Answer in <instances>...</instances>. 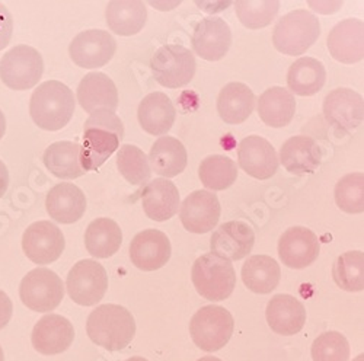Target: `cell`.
<instances>
[{"label":"cell","instance_id":"cell-14","mask_svg":"<svg viewBox=\"0 0 364 361\" xmlns=\"http://www.w3.org/2000/svg\"><path fill=\"white\" fill-rule=\"evenodd\" d=\"M179 219L186 230L197 235L213 230L220 219V203L215 193L200 190L191 193L179 208Z\"/></svg>","mask_w":364,"mask_h":361},{"label":"cell","instance_id":"cell-4","mask_svg":"<svg viewBox=\"0 0 364 361\" xmlns=\"http://www.w3.org/2000/svg\"><path fill=\"white\" fill-rule=\"evenodd\" d=\"M321 36V23L315 14L296 9L282 16L272 33L274 47L286 55H301Z\"/></svg>","mask_w":364,"mask_h":361},{"label":"cell","instance_id":"cell-45","mask_svg":"<svg viewBox=\"0 0 364 361\" xmlns=\"http://www.w3.org/2000/svg\"><path fill=\"white\" fill-rule=\"evenodd\" d=\"M5 131H6V118H5V114L0 111V140H2V137L5 136Z\"/></svg>","mask_w":364,"mask_h":361},{"label":"cell","instance_id":"cell-34","mask_svg":"<svg viewBox=\"0 0 364 361\" xmlns=\"http://www.w3.org/2000/svg\"><path fill=\"white\" fill-rule=\"evenodd\" d=\"M326 70L319 60L314 57H301L290 66L287 85L290 92L300 97H312L323 87Z\"/></svg>","mask_w":364,"mask_h":361},{"label":"cell","instance_id":"cell-20","mask_svg":"<svg viewBox=\"0 0 364 361\" xmlns=\"http://www.w3.org/2000/svg\"><path fill=\"white\" fill-rule=\"evenodd\" d=\"M328 50L340 63L354 65L364 57V23L360 19H344L331 29Z\"/></svg>","mask_w":364,"mask_h":361},{"label":"cell","instance_id":"cell-41","mask_svg":"<svg viewBox=\"0 0 364 361\" xmlns=\"http://www.w3.org/2000/svg\"><path fill=\"white\" fill-rule=\"evenodd\" d=\"M311 354L314 361H348L351 350L343 334L329 330L314 341Z\"/></svg>","mask_w":364,"mask_h":361},{"label":"cell","instance_id":"cell-17","mask_svg":"<svg viewBox=\"0 0 364 361\" xmlns=\"http://www.w3.org/2000/svg\"><path fill=\"white\" fill-rule=\"evenodd\" d=\"M232 45V31L229 25L219 16L201 19L193 34L194 51L207 62H219Z\"/></svg>","mask_w":364,"mask_h":361},{"label":"cell","instance_id":"cell-15","mask_svg":"<svg viewBox=\"0 0 364 361\" xmlns=\"http://www.w3.org/2000/svg\"><path fill=\"white\" fill-rule=\"evenodd\" d=\"M319 251L318 236L303 226L287 229L279 240V257L291 269H303L312 265L319 257Z\"/></svg>","mask_w":364,"mask_h":361},{"label":"cell","instance_id":"cell-23","mask_svg":"<svg viewBox=\"0 0 364 361\" xmlns=\"http://www.w3.org/2000/svg\"><path fill=\"white\" fill-rule=\"evenodd\" d=\"M77 99L83 111L115 112L118 107V90L115 83L104 73H87L77 86Z\"/></svg>","mask_w":364,"mask_h":361},{"label":"cell","instance_id":"cell-48","mask_svg":"<svg viewBox=\"0 0 364 361\" xmlns=\"http://www.w3.org/2000/svg\"><path fill=\"white\" fill-rule=\"evenodd\" d=\"M0 361H5V355H4V350L0 347Z\"/></svg>","mask_w":364,"mask_h":361},{"label":"cell","instance_id":"cell-26","mask_svg":"<svg viewBox=\"0 0 364 361\" xmlns=\"http://www.w3.org/2000/svg\"><path fill=\"white\" fill-rule=\"evenodd\" d=\"M287 172L294 175L314 173L322 162L319 144L308 136H293L280 149V161Z\"/></svg>","mask_w":364,"mask_h":361},{"label":"cell","instance_id":"cell-3","mask_svg":"<svg viewBox=\"0 0 364 361\" xmlns=\"http://www.w3.org/2000/svg\"><path fill=\"white\" fill-rule=\"evenodd\" d=\"M75 107L76 102L70 87L58 80H48L34 90L29 112L40 129L58 131L69 124Z\"/></svg>","mask_w":364,"mask_h":361},{"label":"cell","instance_id":"cell-19","mask_svg":"<svg viewBox=\"0 0 364 361\" xmlns=\"http://www.w3.org/2000/svg\"><path fill=\"white\" fill-rule=\"evenodd\" d=\"M255 244V233L245 222L223 223L211 236V254L228 261H240L248 257Z\"/></svg>","mask_w":364,"mask_h":361},{"label":"cell","instance_id":"cell-35","mask_svg":"<svg viewBox=\"0 0 364 361\" xmlns=\"http://www.w3.org/2000/svg\"><path fill=\"white\" fill-rule=\"evenodd\" d=\"M43 162L54 176L62 179H76L85 173L80 165V146L73 141L63 140L48 146Z\"/></svg>","mask_w":364,"mask_h":361},{"label":"cell","instance_id":"cell-8","mask_svg":"<svg viewBox=\"0 0 364 361\" xmlns=\"http://www.w3.org/2000/svg\"><path fill=\"white\" fill-rule=\"evenodd\" d=\"M21 302L34 312L54 311L65 297V286L51 269L37 268L29 271L19 286Z\"/></svg>","mask_w":364,"mask_h":361},{"label":"cell","instance_id":"cell-30","mask_svg":"<svg viewBox=\"0 0 364 361\" xmlns=\"http://www.w3.org/2000/svg\"><path fill=\"white\" fill-rule=\"evenodd\" d=\"M150 165L158 175L172 178L184 172L188 163L187 149L178 139L171 136L159 137L150 149Z\"/></svg>","mask_w":364,"mask_h":361},{"label":"cell","instance_id":"cell-44","mask_svg":"<svg viewBox=\"0 0 364 361\" xmlns=\"http://www.w3.org/2000/svg\"><path fill=\"white\" fill-rule=\"evenodd\" d=\"M9 187V171L6 165L0 161V198H2Z\"/></svg>","mask_w":364,"mask_h":361},{"label":"cell","instance_id":"cell-32","mask_svg":"<svg viewBox=\"0 0 364 361\" xmlns=\"http://www.w3.org/2000/svg\"><path fill=\"white\" fill-rule=\"evenodd\" d=\"M282 279L279 262L267 255H254L242 266V280L247 289L257 294L272 293Z\"/></svg>","mask_w":364,"mask_h":361},{"label":"cell","instance_id":"cell-39","mask_svg":"<svg viewBox=\"0 0 364 361\" xmlns=\"http://www.w3.org/2000/svg\"><path fill=\"white\" fill-rule=\"evenodd\" d=\"M336 203L340 210L348 215H360L364 212V173L354 172L343 176L337 185Z\"/></svg>","mask_w":364,"mask_h":361},{"label":"cell","instance_id":"cell-21","mask_svg":"<svg viewBox=\"0 0 364 361\" xmlns=\"http://www.w3.org/2000/svg\"><path fill=\"white\" fill-rule=\"evenodd\" d=\"M75 340V328L69 319L60 315L43 316L33 329V347L43 355H55L68 351Z\"/></svg>","mask_w":364,"mask_h":361},{"label":"cell","instance_id":"cell-49","mask_svg":"<svg viewBox=\"0 0 364 361\" xmlns=\"http://www.w3.org/2000/svg\"><path fill=\"white\" fill-rule=\"evenodd\" d=\"M354 361H364V354H361V355H358Z\"/></svg>","mask_w":364,"mask_h":361},{"label":"cell","instance_id":"cell-40","mask_svg":"<svg viewBox=\"0 0 364 361\" xmlns=\"http://www.w3.org/2000/svg\"><path fill=\"white\" fill-rule=\"evenodd\" d=\"M239 21L250 29H261L268 26L279 14L280 2L277 0H239L235 4Z\"/></svg>","mask_w":364,"mask_h":361},{"label":"cell","instance_id":"cell-33","mask_svg":"<svg viewBox=\"0 0 364 361\" xmlns=\"http://www.w3.org/2000/svg\"><path fill=\"white\" fill-rule=\"evenodd\" d=\"M121 244L123 232L112 219H95L89 223L85 232V247L94 258H111L118 252Z\"/></svg>","mask_w":364,"mask_h":361},{"label":"cell","instance_id":"cell-31","mask_svg":"<svg viewBox=\"0 0 364 361\" xmlns=\"http://www.w3.org/2000/svg\"><path fill=\"white\" fill-rule=\"evenodd\" d=\"M147 11L137 0H114L107 6V23L112 33L121 37L139 34L146 25Z\"/></svg>","mask_w":364,"mask_h":361},{"label":"cell","instance_id":"cell-7","mask_svg":"<svg viewBox=\"0 0 364 361\" xmlns=\"http://www.w3.org/2000/svg\"><path fill=\"white\" fill-rule=\"evenodd\" d=\"M155 80L169 89L188 85L196 75L194 54L179 44H166L158 48L150 60Z\"/></svg>","mask_w":364,"mask_h":361},{"label":"cell","instance_id":"cell-36","mask_svg":"<svg viewBox=\"0 0 364 361\" xmlns=\"http://www.w3.org/2000/svg\"><path fill=\"white\" fill-rule=\"evenodd\" d=\"M198 176L205 188L211 191H225L235 184L237 165L225 155H211L200 163Z\"/></svg>","mask_w":364,"mask_h":361},{"label":"cell","instance_id":"cell-5","mask_svg":"<svg viewBox=\"0 0 364 361\" xmlns=\"http://www.w3.org/2000/svg\"><path fill=\"white\" fill-rule=\"evenodd\" d=\"M191 280L201 297L210 302H222L235 290L236 273L230 261L208 252L196 259Z\"/></svg>","mask_w":364,"mask_h":361},{"label":"cell","instance_id":"cell-10","mask_svg":"<svg viewBox=\"0 0 364 361\" xmlns=\"http://www.w3.org/2000/svg\"><path fill=\"white\" fill-rule=\"evenodd\" d=\"M68 293L80 306L98 305L108 290L105 268L94 259H82L73 265L68 276Z\"/></svg>","mask_w":364,"mask_h":361},{"label":"cell","instance_id":"cell-11","mask_svg":"<svg viewBox=\"0 0 364 361\" xmlns=\"http://www.w3.org/2000/svg\"><path fill=\"white\" fill-rule=\"evenodd\" d=\"M66 247L63 232L54 223L41 220L28 226L22 236L26 258L37 265H48L62 257Z\"/></svg>","mask_w":364,"mask_h":361},{"label":"cell","instance_id":"cell-29","mask_svg":"<svg viewBox=\"0 0 364 361\" xmlns=\"http://www.w3.org/2000/svg\"><path fill=\"white\" fill-rule=\"evenodd\" d=\"M296 112V99L289 89L274 86L267 89L258 99V114L262 123L282 129L291 123Z\"/></svg>","mask_w":364,"mask_h":361},{"label":"cell","instance_id":"cell-46","mask_svg":"<svg viewBox=\"0 0 364 361\" xmlns=\"http://www.w3.org/2000/svg\"><path fill=\"white\" fill-rule=\"evenodd\" d=\"M197 361H222L220 358H218V357H211V355H208V357H203V358H200V360H197Z\"/></svg>","mask_w":364,"mask_h":361},{"label":"cell","instance_id":"cell-25","mask_svg":"<svg viewBox=\"0 0 364 361\" xmlns=\"http://www.w3.org/2000/svg\"><path fill=\"white\" fill-rule=\"evenodd\" d=\"M140 197L146 216L155 222H166L178 212L179 191L166 178L151 180L143 188Z\"/></svg>","mask_w":364,"mask_h":361},{"label":"cell","instance_id":"cell-12","mask_svg":"<svg viewBox=\"0 0 364 361\" xmlns=\"http://www.w3.org/2000/svg\"><path fill=\"white\" fill-rule=\"evenodd\" d=\"M117 50L114 37L102 29H87L77 34L69 47L73 63L83 69H98L111 62Z\"/></svg>","mask_w":364,"mask_h":361},{"label":"cell","instance_id":"cell-27","mask_svg":"<svg viewBox=\"0 0 364 361\" xmlns=\"http://www.w3.org/2000/svg\"><path fill=\"white\" fill-rule=\"evenodd\" d=\"M140 127L151 136L166 134L176 118L175 107L164 92H151L146 95L137 109Z\"/></svg>","mask_w":364,"mask_h":361},{"label":"cell","instance_id":"cell-1","mask_svg":"<svg viewBox=\"0 0 364 361\" xmlns=\"http://www.w3.org/2000/svg\"><path fill=\"white\" fill-rule=\"evenodd\" d=\"M123 137L124 126L114 112L95 111L90 114L85 123L80 146L83 171H98L115 153Z\"/></svg>","mask_w":364,"mask_h":361},{"label":"cell","instance_id":"cell-22","mask_svg":"<svg viewBox=\"0 0 364 361\" xmlns=\"http://www.w3.org/2000/svg\"><path fill=\"white\" fill-rule=\"evenodd\" d=\"M268 326L279 335L290 337L299 334L306 323V309L290 294L272 297L265 311Z\"/></svg>","mask_w":364,"mask_h":361},{"label":"cell","instance_id":"cell-16","mask_svg":"<svg viewBox=\"0 0 364 361\" xmlns=\"http://www.w3.org/2000/svg\"><path fill=\"white\" fill-rule=\"evenodd\" d=\"M239 166L255 179H269L279 171V156L272 144L259 136H248L237 146Z\"/></svg>","mask_w":364,"mask_h":361},{"label":"cell","instance_id":"cell-18","mask_svg":"<svg viewBox=\"0 0 364 361\" xmlns=\"http://www.w3.org/2000/svg\"><path fill=\"white\" fill-rule=\"evenodd\" d=\"M172 247L168 236L158 229L137 233L130 244V259L140 271L161 269L169 261Z\"/></svg>","mask_w":364,"mask_h":361},{"label":"cell","instance_id":"cell-13","mask_svg":"<svg viewBox=\"0 0 364 361\" xmlns=\"http://www.w3.org/2000/svg\"><path fill=\"white\" fill-rule=\"evenodd\" d=\"M323 115L333 129L350 133L363 123V97L348 87L333 89L323 99Z\"/></svg>","mask_w":364,"mask_h":361},{"label":"cell","instance_id":"cell-42","mask_svg":"<svg viewBox=\"0 0 364 361\" xmlns=\"http://www.w3.org/2000/svg\"><path fill=\"white\" fill-rule=\"evenodd\" d=\"M14 33V19L8 8L0 4V50L9 45Z\"/></svg>","mask_w":364,"mask_h":361},{"label":"cell","instance_id":"cell-47","mask_svg":"<svg viewBox=\"0 0 364 361\" xmlns=\"http://www.w3.org/2000/svg\"><path fill=\"white\" fill-rule=\"evenodd\" d=\"M126 361H149V360H146V358H143V357H132V358H129V360H126Z\"/></svg>","mask_w":364,"mask_h":361},{"label":"cell","instance_id":"cell-24","mask_svg":"<svg viewBox=\"0 0 364 361\" xmlns=\"http://www.w3.org/2000/svg\"><path fill=\"white\" fill-rule=\"evenodd\" d=\"M46 208L50 217L57 223L72 225L83 217L86 197L75 184L62 183L54 185L47 194Z\"/></svg>","mask_w":364,"mask_h":361},{"label":"cell","instance_id":"cell-38","mask_svg":"<svg viewBox=\"0 0 364 361\" xmlns=\"http://www.w3.org/2000/svg\"><path fill=\"white\" fill-rule=\"evenodd\" d=\"M117 168L132 185H143L150 178V163L143 150L133 144L121 146L117 153Z\"/></svg>","mask_w":364,"mask_h":361},{"label":"cell","instance_id":"cell-2","mask_svg":"<svg viewBox=\"0 0 364 361\" xmlns=\"http://www.w3.org/2000/svg\"><path fill=\"white\" fill-rule=\"evenodd\" d=\"M86 333L90 341L107 351H121L136 335V320L123 306L101 305L87 316Z\"/></svg>","mask_w":364,"mask_h":361},{"label":"cell","instance_id":"cell-28","mask_svg":"<svg viewBox=\"0 0 364 361\" xmlns=\"http://www.w3.org/2000/svg\"><path fill=\"white\" fill-rule=\"evenodd\" d=\"M255 108V95L240 82H230L222 87L218 97V112L226 124H242Z\"/></svg>","mask_w":364,"mask_h":361},{"label":"cell","instance_id":"cell-6","mask_svg":"<svg viewBox=\"0 0 364 361\" xmlns=\"http://www.w3.org/2000/svg\"><path fill=\"white\" fill-rule=\"evenodd\" d=\"M235 320L222 306L208 305L198 309L190 322V334L194 344L205 352L222 350L232 338Z\"/></svg>","mask_w":364,"mask_h":361},{"label":"cell","instance_id":"cell-43","mask_svg":"<svg viewBox=\"0 0 364 361\" xmlns=\"http://www.w3.org/2000/svg\"><path fill=\"white\" fill-rule=\"evenodd\" d=\"M14 303L9 296L0 290V329H4L12 319Z\"/></svg>","mask_w":364,"mask_h":361},{"label":"cell","instance_id":"cell-9","mask_svg":"<svg viewBox=\"0 0 364 361\" xmlns=\"http://www.w3.org/2000/svg\"><path fill=\"white\" fill-rule=\"evenodd\" d=\"M44 73L41 54L29 45H16L0 60V79L14 90L34 87Z\"/></svg>","mask_w":364,"mask_h":361},{"label":"cell","instance_id":"cell-37","mask_svg":"<svg viewBox=\"0 0 364 361\" xmlns=\"http://www.w3.org/2000/svg\"><path fill=\"white\" fill-rule=\"evenodd\" d=\"M332 277L336 284L350 293L364 290V254L350 251L338 257L332 265Z\"/></svg>","mask_w":364,"mask_h":361}]
</instances>
